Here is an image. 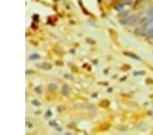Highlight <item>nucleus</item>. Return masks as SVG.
<instances>
[{
	"mask_svg": "<svg viewBox=\"0 0 153 135\" xmlns=\"http://www.w3.org/2000/svg\"><path fill=\"white\" fill-rule=\"evenodd\" d=\"M38 67L41 68H43V69L49 70L52 68V66L50 65V64H48V63H44L41 66H38Z\"/></svg>",
	"mask_w": 153,
	"mask_h": 135,
	"instance_id": "f257e3e1",
	"label": "nucleus"
},
{
	"mask_svg": "<svg viewBox=\"0 0 153 135\" xmlns=\"http://www.w3.org/2000/svg\"><path fill=\"white\" fill-rule=\"evenodd\" d=\"M61 92L65 95H68L69 94V88L67 85H63L61 90Z\"/></svg>",
	"mask_w": 153,
	"mask_h": 135,
	"instance_id": "f03ea898",
	"label": "nucleus"
},
{
	"mask_svg": "<svg viewBox=\"0 0 153 135\" xmlns=\"http://www.w3.org/2000/svg\"><path fill=\"white\" fill-rule=\"evenodd\" d=\"M39 58V56L38 55V54H32L30 56H29V59L31 60H38V59Z\"/></svg>",
	"mask_w": 153,
	"mask_h": 135,
	"instance_id": "7ed1b4c3",
	"label": "nucleus"
},
{
	"mask_svg": "<svg viewBox=\"0 0 153 135\" xmlns=\"http://www.w3.org/2000/svg\"><path fill=\"white\" fill-rule=\"evenodd\" d=\"M99 105L102 107H107L109 105V102H108V101H105V100H103V101H102L100 103V104H99Z\"/></svg>",
	"mask_w": 153,
	"mask_h": 135,
	"instance_id": "20e7f679",
	"label": "nucleus"
},
{
	"mask_svg": "<svg viewBox=\"0 0 153 135\" xmlns=\"http://www.w3.org/2000/svg\"><path fill=\"white\" fill-rule=\"evenodd\" d=\"M48 89L51 91H54L57 89V86L56 84H50L48 85Z\"/></svg>",
	"mask_w": 153,
	"mask_h": 135,
	"instance_id": "39448f33",
	"label": "nucleus"
},
{
	"mask_svg": "<svg viewBox=\"0 0 153 135\" xmlns=\"http://www.w3.org/2000/svg\"><path fill=\"white\" fill-rule=\"evenodd\" d=\"M115 8H117V10H120V9H123V5H121V4H118V5H117V6L115 7Z\"/></svg>",
	"mask_w": 153,
	"mask_h": 135,
	"instance_id": "423d86ee",
	"label": "nucleus"
},
{
	"mask_svg": "<svg viewBox=\"0 0 153 135\" xmlns=\"http://www.w3.org/2000/svg\"><path fill=\"white\" fill-rule=\"evenodd\" d=\"M33 104H35V105H39V104H40V103L38 102V101H37V100H35V101L33 102Z\"/></svg>",
	"mask_w": 153,
	"mask_h": 135,
	"instance_id": "0eeeda50",
	"label": "nucleus"
}]
</instances>
